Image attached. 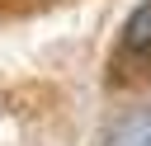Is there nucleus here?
I'll return each instance as SVG.
<instances>
[{
  "mask_svg": "<svg viewBox=\"0 0 151 146\" xmlns=\"http://www.w3.org/2000/svg\"><path fill=\"white\" fill-rule=\"evenodd\" d=\"M118 47H123V57H151V0H142V5L127 14Z\"/></svg>",
  "mask_w": 151,
  "mask_h": 146,
  "instance_id": "1",
  "label": "nucleus"
},
{
  "mask_svg": "<svg viewBox=\"0 0 151 146\" xmlns=\"http://www.w3.org/2000/svg\"><path fill=\"white\" fill-rule=\"evenodd\" d=\"M104 146H151V108H132V113H123V118L109 127Z\"/></svg>",
  "mask_w": 151,
  "mask_h": 146,
  "instance_id": "2",
  "label": "nucleus"
}]
</instances>
